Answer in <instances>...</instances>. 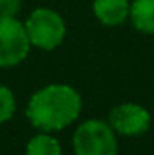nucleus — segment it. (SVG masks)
<instances>
[{"mask_svg":"<svg viewBox=\"0 0 154 155\" xmlns=\"http://www.w3.org/2000/svg\"><path fill=\"white\" fill-rule=\"evenodd\" d=\"M82 97L69 85H47L33 94L27 105V117L33 126L44 132L62 130L76 121Z\"/></svg>","mask_w":154,"mask_h":155,"instance_id":"f257e3e1","label":"nucleus"},{"mask_svg":"<svg viewBox=\"0 0 154 155\" xmlns=\"http://www.w3.org/2000/svg\"><path fill=\"white\" fill-rule=\"evenodd\" d=\"M73 146L76 155H118L114 130L98 119H89L78 126Z\"/></svg>","mask_w":154,"mask_h":155,"instance_id":"f03ea898","label":"nucleus"},{"mask_svg":"<svg viewBox=\"0 0 154 155\" xmlns=\"http://www.w3.org/2000/svg\"><path fill=\"white\" fill-rule=\"evenodd\" d=\"M24 25L31 45H37L44 51H51L58 47L65 36V24L62 16L47 7L35 9Z\"/></svg>","mask_w":154,"mask_h":155,"instance_id":"7ed1b4c3","label":"nucleus"},{"mask_svg":"<svg viewBox=\"0 0 154 155\" xmlns=\"http://www.w3.org/2000/svg\"><path fill=\"white\" fill-rule=\"evenodd\" d=\"M29 47L26 25L15 16H0V67H13L24 61Z\"/></svg>","mask_w":154,"mask_h":155,"instance_id":"20e7f679","label":"nucleus"},{"mask_svg":"<svg viewBox=\"0 0 154 155\" xmlns=\"http://www.w3.org/2000/svg\"><path fill=\"white\" fill-rule=\"evenodd\" d=\"M109 124L111 128L129 137L142 135L149 130L151 126V114L136 103H123L116 107L109 116Z\"/></svg>","mask_w":154,"mask_h":155,"instance_id":"39448f33","label":"nucleus"},{"mask_svg":"<svg viewBox=\"0 0 154 155\" xmlns=\"http://www.w3.org/2000/svg\"><path fill=\"white\" fill-rule=\"evenodd\" d=\"M94 15L105 25H120L131 15L129 0H94Z\"/></svg>","mask_w":154,"mask_h":155,"instance_id":"423d86ee","label":"nucleus"},{"mask_svg":"<svg viewBox=\"0 0 154 155\" xmlns=\"http://www.w3.org/2000/svg\"><path fill=\"white\" fill-rule=\"evenodd\" d=\"M129 16L138 31L154 35V0H134Z\"/></svg>","mask_w":154,"mask_h":155,"instance_id":"0eeeda50","label":"nucleus"},{"mask_svg":"<svg viewBox=\"0 0 154 155\" xmlns=\"http://www.w3.org/2000/svg\"><path fill=\"white\" fill-rule=\"evenodd\" d=\"M26 155H62V148L54 137L47 134H40L27 143Z\"/></svg>","mask_w":154,"mask_h":155,"instance_id":"6e6552de","label":"nucleus"},{"mask_svg":"<svg viewBox=\"0 0 154 155\" xmlns=\"http://www.w3.org/2000/svg\"><path fill=\"white\" fill-rule=\"evenodd\" d=\"M15 107L16 103H15L13 92L7 87L0 85V123H5L7 119H11V116L15 114Z\"/></svg>","mask_w":154,"mask_h":155,"instance_id":"1a4fd4ad","label":"nucleus"},{"mask_svg":"<svg viewBox=\"0 0 154 155\" xmlns=\"http://www.w3.org/2000/svg\"><path fill=\"white\" fill-rule=\"evenodd\" d=\"M22 7V0H0V16H16Z\"/></svg>","mask_w":154,"mask_h":155,"instance_id":"9d476101","label":"nucleus"}]
</instances>
